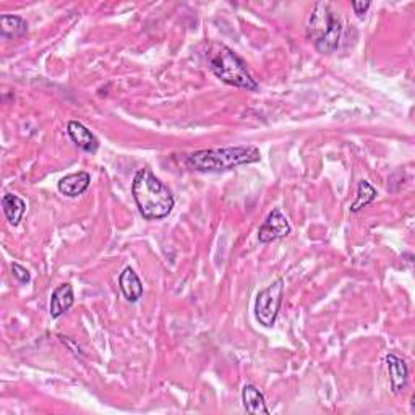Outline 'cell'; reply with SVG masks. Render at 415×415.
I'll use <instances>...</instances> for the list:
<instances>
[{
  "instance_id": "obj_14",
  "label": "cell",
  "mask_w": 415,
  "mask_h": 415,
  "mask_svg": "<svg viewBox=\"0 0 415 415\" xmlns=\"http://www.w3.org/2000/svg\"><path fill=\"white\" fill-rule=\"evenodd\" d=\"M2 206L4 213L7 216V219L11 226H19L23 218V214L26 211V203L21 200L20 196L7 194L2 198Z\"/></svg>"
},
{
  "instance_id": "obj_13",
  "label": "cell",
  "mask_w": 415,
  "mask_h": 415,
  "mask_svg": "<svg viewBox=\"0 0 415 415\" xmlns=\"http://www.w3.org/2000/svg\"><path fill=\"white\" fill-rule=\"evenodd\" d=\"M28 31V23L16 15L0 16V34L5 39L21 38Z\"/></svg>"
},
{
  "instance_id": "obj_6",
  "label": "cell",
  "mask_w": 415,
  "mask_h": 415,
  "mask_svg": "<svg viewBox=\"0 0 415 415\" xmlns=\"http://www.w3.org/2000/svg\"><path fill=\"white\" fill-rule=\"evenodd\" d=\"M289 233H290L289 221L285 218V214L276 208L268 214V218L261 224L258 231V241L261 243H270L289 236Z\"/></svg>"
},
{
  "instance_id": "obj_3",
  "label": "cell",
  "mask_w": 415,
  "mask_h": 415,
  "mask_svg": "<svg viewBox=\"0 0 415 415\" xmlns=\"http://www.w3.org/2000/svg\"><path fill=\"white\" fill-rule=\"evenodd\" d=\"M208 65L226 85L243 88L247 91L258 90V83L250 75L245 62L224 44H211L208 49Z\"/></svg>"
},
{
  "instance_id": "obj_16",
  "label": "cell",
  "mask_w": 415,
  "mask_h": 415,
  "mask_svg": "<svg viewBox=\"0 0 415 415\" xmlns=\"http://www.w3.org/2000/svg\"><path fill=\"white\" fill-rule=\"evenodd\" d=\"M11 273H14V276L19 279V283H21V284H26V283H29V280H31V274H29L26 268H23L21 265H19V263H14V265H11Z\"/></svg>"
},
{
  "instance_id": "obj_4",
  "label": "cell",
  "mask_w": 415,
  "mask_h": 415,
  "mask_svg": "<svg viewBox=\"0 0 415 415\" xmlns=\"http://www.w3.org/2000/svg\"><path fill=\"white\" fill-rule=\"evenodd\" d=\"M342 25L330 4L317 2L308 19V38L321 54H332L341 39Z\"/></svg>"
},
{
  "instance_id": "obj_7",
  "label": "cell",
  "mask_w": 415,
  "mask_h": 415,
  "mask_svg": "<svg viewBox=\"0 0 415 415\" xmlns=\"http://www.w3.org/2000/svg\"><path fill=\"white\" fill-rule=\"evenodd\" d=\"M67 132L70 138L73 140V143L81 148L86 153H96L98 148H99V142L98 138L93 135L91 130H88V128L81 124L78 120H70L68 125H67Z\"/></svg>"
},
{
  "instance_id": "obj_12",
  "label": "cell",
  "mask_w": 415,
  "mask_h": 415,
  "mask_svg": "<svg viewBox=\"0 0 415 415\" xmlns=\"http://www.w3.org/2000/svg\"><path fill=\"white\" fill-rule=\"evenodd\" d=\"M243 407L248 414H270V409L266 406L265 396L260 393V389L253 384H245L242 389Z\"/></svg>"
},
{
  "instance_id": "obj_11",
  "label": "cell",
  "mask_w": 415,
  "mask_h": 415,
  "mask_svg": "<svg viewBox=\"0 0 415 415\" xmlns=\"http://www.w3.org/2000/svg\"><path fill=\"white\" fill-rule=\"evenodd\" d=\"M119 285L122 289V294L125 295V299L128 302H137V300L142 299L143 284H142V280H140V278L137 276V273L133 271L130 266L125 268V270L120 273Z\"/></svg>"
},
{
  "instance_id": "obj_1",
  "label": "cell",
  "mask_w": 415,
  "mask_h": 415,
  "mask_svg": "<svg viewBox=\"0 0 415 415\" xmlns=\"http://www.w3.org/2000/svg\"><path fill=\"white\" fill-rule=\"evenodd\" d=\"M132 194L140 209V214L148 221L164 219L174 209V195L149 169H142L135 174Z\"/></svg>"
},
{
  "instance_id": "obj_10",
  "label": "cell",
  "mask_w": 415,
  "mask_h": 415,
  "mask_svg": "<svg viewBox=\"0 0 415 415\" xmlns=\"http://www.w3.org/2000/svg\"><path fill=\"white\" fill-rule=\"evenodd\" d=\"M387 365L389 372V382L393 393H401L402 389L407 387L409 382V368L406 362L397 357V355L389 354L387 357Z\"/></svg>"
},
{
  "instance_id": "obj_17",
  "label": "cell",
  "mask_w": 415,
  "mask_h": 415,
  "mask_svg": "<svg viewBox=\"0 0 415 415\" xmlns=\"http://www.w3.org/2000/svg\"><path fill=\"white\" fill-rule=\"evenodd\" d=\"M370 7H372V2H357V0L352 2V9H354L355 14H357L359 19H362V16L367 14Z\"/></svg>"
},
{
  "instance_id": "obj_5",
  "label": "cell",
  "mask_w": 415,
  "mask_h": 415,
  "mask_svg": "<svg viewBox=\"0 0 415 415\" xmlns=\"http://www.w3.org/2000/svg\"><path fill=\"white\" fill-rule=\"evenodd\" d=\"M284 294V280L278 279L276 283L268 285L263 289L258 295H256L255 302V317L258 323L265 326V328H271L276 323L280 303H283Z\"/></svg>"
},
{
  "instance_id": "obj_2",
  "label": "cell",
  "mask_w": 415,
  "mask_h": 415,
  "mask_svg": "<svg viewBox=\"0 0 415 415\" xmlns=\"http://www.w3.org/2000/svg\"><path fill=\"white\" fill-rule=\"evenodd\" d=\"M261 159L256 146H232V148L201 149L187 157V164L198 172H224Z\"/></svg>"
},
{
  "instance_id": "obj_8",
  "label": "cell",
  "mask_w": 415,
  "mask_h": 415,
  "mask_svg": "<svg viewBox=\"0 0 415 415\" xmlns=\"http://www.w3.org/2000/svg\"><path fill=\"white\" fill-rule=\"evenodd\" d=\"M75 303V295H73V288L72 284H61L58 288L52 292L51 297V317L52 318H61L63 313H67L70 308L73 307Z\"/></svg>"
},
{
  "instance_id": "obj_9",
  "label": "cell",
  "mask_w": 415,
  "mask_h": 415,
  "mask_svg": "<svg viewBox=\"0 0 415 415\" xmlns=\"http://www.w3.org/2000/svg\"><path fill=\"white\" fill-rule=\"evenodd\" d=\"M91 184V175L81 171V172H75V174H70L65 175V177L61 179V182H58V191L63 194L65 196L70 198H75L81 194H85L88 190V187Z\"/></svg>"
},
{
  "instance_id": "obj_15",
  "label": "cell",
  "mask_w": 415,
  "mask_h": 415,
  "mask_svg": "<svg viewBox=\"0 0 415 415\" xmlns=\"http://www.w3.org/2000/svg\"><path fill=\"white\" fill-rule=\"evenodd\" d=\"M377 189L373 187L370 182H367V180H362L359 184V190H357V198H355V201L352 203V206H350V211L352 213H359L360 209H364L368 204L373 203L377 200Z\"/></svg>"
}]
</instances>
